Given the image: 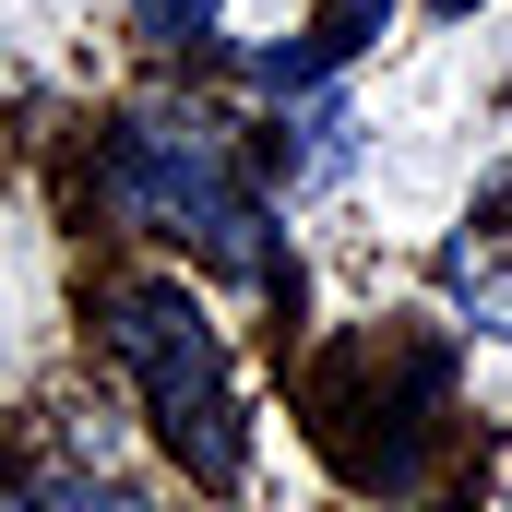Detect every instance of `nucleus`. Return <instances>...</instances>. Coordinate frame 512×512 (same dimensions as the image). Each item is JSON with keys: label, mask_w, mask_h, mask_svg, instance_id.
<instances>
[{"label": "nucleus", "mask_w": 512, "mask_h": 512, "mask_svg": "<svg viewBox=\"0 0 512 512\" xmlns=\"http://www.w3.org/2000/svg\"><path fill=\"white\" fill-rule=\"evenodd\" d=\"M108 203H120L143 239H179V251H203L215 274H239V286H274L286 274L274 203L239 179L227 131L203 120V108H131L120 143H108Z\"/></svg>", "instance_id": "1"}, {"label": "nucleus", "mask_w": 512, "mask_h": 512, "mask_svg": "<svg viewBox=\"0 0 512 512\" xmlns=\"http://www.w3.org/2000/svg\"><path fill=\"white\" fill-rule=\"evenodd\" d=\"M298 155H286V179H298V191H322V179H346V155H358V120H346V108H334V96H298Z\"/></svg>", "instance_id": "5"}, {"label": "nucleus", "mask_w": 512, "mask_h": 512, "mask_svg": "<svg viewBox=\"0 0 512 512\" xmlns=\"http://www.w3.org/2000/svg\"><path fill=\"white\" fill-rule=\"evenodd\" d=\"M0 512H143L120 477H96V465H36V477H12Z\"/></svg>", "instance_id": "4"}, {"label": "nucleus", "mask_w": 512, "mask_h": 512, "mask_svg": "<svg viewBox=\"0 0 512 512\" xmlns=\"http://www.w3.org/2000/svg\"><path fill=\"white\" fill-rule=\"evenodd\" d=\"M131 12H143V36H167V48H179V36H203L227 0H131Z\"/></svg>", "instance_id": "6"}, {"label": "nucleus", "mask_w": 512, "mask_h": 512, "mask_svg": "<svg viewBox=\"0 0 512 512\" xmlns=\"http://www.w3.org/2000/svg\"><path fill=\"white\" fill-rule=\"evenodd\" d=\"M382 12H393V0H322V12H310V36H286V48H262V60H251V84H274V96H310L322 72H346V60L382 36Z\"/></svg>", "instance_id": "3"}, {"label": "nucleus", "mask_w": 512, "mask_h": 512, "mask_svg": "<svg viewBox=\"0 0 512 512\" xmlns=\"http://www.w3.org/2000/svg\"><path fill=\"white\" fill-rule=\"evenodd\" d=\"M96 322H108V358L131 370L155 441H167L203 489H239L251 417H239V382H227V346H215L203 298L167 286V274H120V286H96Z\"/></svg>", "instance_id": "2"}]
</instances>
